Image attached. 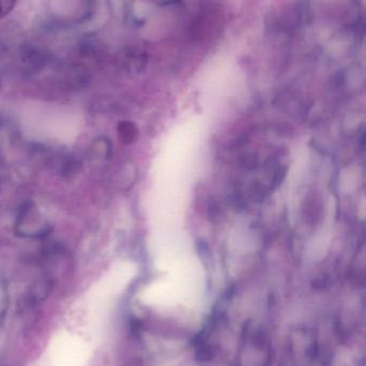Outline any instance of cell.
<instances>
[{
    "label": "cell",
    "instance_id": "cell-1",
    "mask_svg": "<svg viewBox=\"0 0 366 366\" xmlns=\"http://www.w3.org/2000/svg\"><path fill=\"white\" fill-rule=\"evenodd\" d=\"M119 132H121L123 140L130 142V140H134L136 129H134L132 123L124 122L121 123V127H119Z\"/></svg>",
    "mask_w": 366,
    "mask_h": 366
},
{
    "label": "cell",
    "instance_id": "cell-2",
    "mask_svg": "<svg viewBox=\"0 0 366 366\" xmlns=\"http://www.w3.org/2000/svg\"><path fill=\"white\" fill-rule=\"evenodd\" d=\"M16 0H0V18L10 12Z\"/></svg>",
    "mask_w": 366,
    "mask_h": 366
}]
</instances>
